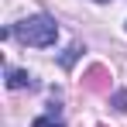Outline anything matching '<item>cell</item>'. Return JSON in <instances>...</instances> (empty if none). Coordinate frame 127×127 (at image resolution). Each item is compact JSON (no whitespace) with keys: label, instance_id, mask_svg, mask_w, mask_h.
Wrapping results in <instances>:
<instances>
[{"label":"cell","instance_id":"6da1fadb","mask_svg":"<svg viewBox=\"0 0 127 127\" xmlns=\"http://www.w3.org/2000/svg\"><path fill=\"white\" fill-rule=\"evenodd\" d=\"M10 34H17L24 45L48 48V45H55V38H59V24L52 21L48 14H34V17H28V21L14 24V31H10Z\"/></svg>","mask_w":127,"mask_h":127},{"label":"cell","instance_id":"7a4b0ae2","mask_svg":"<svg viewBox=\"0 0 127 127\" xmlns=\"http://www.w3.org/2000/svg\"><path fill=\"white\" fill-rule=\"evenodd\" d=\"M7 86L10 89H34V76L31 72H24V69H7Z\"/></svg>","mask_w":127,"mask_h":127},{"label":"cell","instance_id":"3957f363","mask_svg":"<svg viewBox=\"0 0 127 127\" xmlns=\"http://www.w3.org/2000/svg\"><path fill=\"white\" fill-rule=\"evenodd\" d=\"M62 124H65V117H62V110H59V103H52L48 113L34 120V127H62Z\"/></svg>","mask_w":127,"mask_h":127},{"label":"cell","instance_id":"277c9868","mask_svg":"<svg viewBox=\"0 0 127 127\" xmlns=\"http://www.w3.org/2000/svg\"><path fill=\"white\" fill-rule=\"evenodd\" d=\"M89 89H106V69L103 65H93L89 72H86V79H83Z\"/></svg>","mask_w":127,"mask_h":127},{"label":"cell","instance_id":"5b68a950","mask_svg":"<svg viewBox=\"0 0 127 127\" xmlns=\"http://www.w3.org/2000/svg\"><path fill=\"white\" fill-rule=\"evenodd\" d=\"M96 3H106V0H96Z\"/></svg>","mask_w":127,"mask_h":127}]
</instances>
